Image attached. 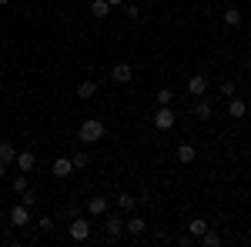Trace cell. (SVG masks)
<instances>
[{"mask_svg": "<svg viewBox=\"0 0 251 247\" xmlns=\"http://www.w3.org/2000/svg\"><path fill=\"white\" fill-rule=\"evenodd\" d=\"M80 207H84V204H80V197H71V201H67V207H64V217H67V221H71V217H77Z\"/></svg>", "mask_w": 251, "mask_h": 247, "instance_id": "cell-25", "label": "cell"}, {"mask_svg": "<svg viewBox=\"0 0 251 247\" xmlns=\"http://www.w3.org/2000/svg\"><path fill=\"white\" fill-rule=\"evenodd\" d=\"M208 227H211V221H208V217H194L191 224H188V234H191L194 241H198V237H201V234H204Z\"/></svg>", "mask_w": 251, "mask_h": 247, "instance_id": "cell-16", "label": "cell"}, {"mask_svg": "<svg viewBox=\"0 0 251 247\" xmlns=\"http://www.w3.org/2000/svg\"><path fill=\"white\" fill-rule=\"evenodd\" d=\"M24 230H27V234H24V244H40V237H44V234H40L34 224H30V227H24Z\"/></svg>", "mask_w": 251, "mask_h": 247, "instance_id": "cell-27", "label": "cell"}, {"mask_svg": "<svg viewBox=\"0 0 251 247\" xmlns=\"http://www.w3.org/2000/svg\"><path fill=\"white\" fill-rule=\"evenodd\" d=\"M174 124H177V114H174L171 104H168V107H157V114H154V127L157 131H171Z\"/></svg>", "mask_w": 251, "mask_h": 247, "instance_id": "cell-5", "label": "cell"}, {"mask_svg": "<svg viewBox=\"0 0 251 247\" xmlns=\"http://www.w3.org/2000/svg\"><path fill=\"white\" fill-rule=\"evenodd\" d=\"M94 94H97V84H94V80H80V84H77V97H80V100H91Z\"/></svg>", "mask_w": 251, "mask_h": 247, "instance_id": "cell-20", "label": "cell"}, {"mask_svg": "<svg viewBox=\"0 0 251 247\" xmlns=\"http://www.w3.org/2000/svg\"><path fill=\"white\" fill-rule=\"evenodd\" d=\"M67 237L71 241H77V244H84V241H91V221L87 217H71V224H67Z\"/></svg>", "mask_w": 251, "mask_h": 247, "instance_id": "cell-2", "label": "cell"}, {"mask_svg": "<svg viewBox=\"0 0 251 247\" xmlns=\"http://www.w3.org/2000/svg\"><path fill=\"white\" fill-rule=\"evenodd\" d=\"M7 3H10V0H0V7H7Z\"/></svg>", "mask_w": 251, "mask_h": 247, "instance_id": "cell-35", "label": "cell"}, {"mask_svg": "<svg viewBox=\"0 0 251 247\" xmlns=\"http://www.w3.org/2000/svg\"><path fill=\"white\" fill-rule=\"evenodd\" d=\"M151 237H154V241H168V230H164V227H157L154 234H151Z\"/></svg>", "mask_w": 251, "mask_h": 247, "instance_id": "cell-31", "label": "cell"}, {"mask_svg": "<svg viewBox=\"0 0 251 247\" xmlns=\"http://www.w3.org/2000/svg\"><path fill=\"white\" fill-rule=\"evenodd\" d=\"M14 167H17V171H24V174H30L34 167H37V154H34V151H17Z\"/></svg>", "mask_w": 251, "mask_h": 247, "instance_id": "cell-9", "label": "cell"}, {"mask_svg": "<svg viewBox=\"0 0 251 247\" xmlns=\"http://www.w3.org/2000/svg\"><path fill=\"white\" fill-rule=\"evenodd\" d=\"M107 7L114 10V7H124V0H107Z\"/></svg>", "mask_w": 251, "mask_h": 247, "instance_id": "cell-32", "label": "cell"}, {"mask_svg": "<svg viewBox=\"0 0 251 247\" xmlns=\"http://www.w3.org/2000/svg\"><path fill=\"white\" fill-rule=\"evenodd\" d=\"M221 20H225L228 27H241V7H225Z\"/></svg>", "mask_w": 251, "mask_h": 247, "instance_id": "cell-17", "label": "cell"}, {"mask_svg": "<svg viewBox=\"0 0 251 247\" xmlns=\"http://www.w3.org/2000/svg\"><path fill=\"white\" fill-rule=\"evenodd\" d=\"M50 171H54V177H57V180H67V177L74 174V164H71V157H57Z\"/></svg>", "mask_w": 251, "mask_h": 247, "instance_id": "cell-12", "label": "cell"}, {"mask_svg": "<svg viewBox=\"0 0 251 247\" xmlns=\"http://www.w3.org/2000/svg\"><path fill=\"white\" fill-rule=\"evenodd\" d=\"M114 204H117L121 210H127V214H134L137 197H134V194H127V190H121V194H114Z\"/></svg>", "mask_w": 251, "mask_h": 247, "instance_id": "cell-14", "label": "cell"}, {"mask_svg": "<svg viewBox=\"0 0 251 247\" xmlns=\"http://www.w3.org/2000/svg\"><path fill=\"white\" fill-rule=\"evenodd\" d=\"M198 244H201V247H218V244H221V234H218L214 227H208L201 237H198Z\"/></svg>", "mask_w": 251, "mask_h": 247, "instance_id": "cell-19", "label": "cell"}, {"mask_svg": "<svg viewBox=\"0 0 251 247\" xmlns=\"http://www.w3.org/2000/svg\"><path fill=\"white\" fill-rule=\"evenodd\" d=\"M124 17H127V20H137V17H141V7H137V3H127V7H124Z\"/></svg>", "mask_w": 251, "mask_h": 247, "instance_id": "cell-30", "label": "cell"}, {"mask_svg": "<svg viewBox=\"0 0 251 247\" xmlns=\"http://www.w3.org/2000/svg\"><path fill=\"white\" fill-rule=\"evenodd\" d=\"M71 164H74V171H87V167H91V154H87V151H77L74 157H71Z\"/></svg>", "mask_w": 251, "mask_h": 247, "instance_id": "cell-22", "label": "cell"}, {"mask_svg": "<svg viewBox=\"0 0 251 247\" xmlns=\"http://www.w3.org/2000/svg\"><path fill=\"white\" fill-rule=\"evenodd\" d=\"M144 230H148V221L137 217V214H131V217L124 221V234H131V237H144Z\"/></svg>", "mask_w": 251, "mask_h": 247, "instance_id": "cell-10", "label": "cell"}, {"mask_svg": "<svg viewBox=\"0 0 251 247\" xmlns=\"http://www.w3.org/2000/svg\"><path fill=\"white\" fill-rule=\"evenodd\" d=\"M154 100H157V107H168V104H174V90L171 87H157Z\"/></svg>", "mask_w": 251, "mask_h": 247, "instance_id": "cell-23", "label": "cell"}, {"mask_svg": "<svg viewBox=\"0 0 251 247\" xmlns=\"http://www.w3.org/2000/svg\"><path fill=\"white\" fill-rule=\"evenodd\" d=\"M248 114V104H245V100H241V97L234 94L231 100H228V117H234V120H241V117Z\"/></svg>", "mask_w": 251, "mask_h": 247, "instance_id": "cell-15", "label": "cell"}, {"mask_svg": "<svg viewBox=\"0 0 251 247\" xmlns=\"http://www.w3.org/2000/svg\"><path fill=\"white\" fill-rule=\"evenodd\" d=\"M107 14H111V7H107V0H91V17L104 20Z\"/></svg>", "mask_w": 251, "mask_h": 247, "instance_id": "cell-21", "label": "cell"}, {"mask_svg": "<svg viewBox=\"0 0 251 247\" xmlns=\"http://www.w3.org/2000/svg\"><path fill=\"white\" fill-rule=\"evenodd\" d=\"M10 187L17 190V194H24V190H27V174L20 171V174H17V177H14V180H10Z\"/></svg>", "mask_w": 251, "mask_h": 247, "instance_id": "cell-29", "label": "cell"}, {"mask_svg": "<svg viewBox=\"0 0 251 247\" xmlns=\"http://www.w3.org/2000/svg\"><path fill=\"white\" fill-rule=\"evenodd\" d=\"M0 160H3V164H14V160H17V147H14L10 140H0Z\"/></svg>", "mask_w": 251, "mask_h": 247, "instance_id": "cell-18", "label": "cell"}, {"mask_svg": "<svg viewBox=\"0 0 251 247\" xmlns=\"http://www.w3.org/2000/svg\"><path fill=\"white\" fill-rule=\"evenodd\" d=\"M245 67H248V74H251V57H248V64H245Z\"/></svg>", "mask_w": 251, "mask_h": 247, "instance_id": "cell-34", "label": "cell"}, {"mask_svg": "<svg viewBox=\"0 0 251 247\" xmlns=\"http://www.w3.org/2000/svg\"><path fill=\"white\" fill-rule=\"evenodd\" d=\"M34 227H37L40 234H54V217H47V214H44V217L34 221Z\"/></svg>", "mask_w": 251, "mask_h": 247, "instance_id": "cell-24", "label": "cell"}, {"mask_svg": "<svg viewBox=\"0 0 251 247\" xmlns=\"http://www.w3.org/2000/svg\"><path fill=\"white\" fill-rule=\"evenodd\" d=\"M104 134H107L104 120H97V117H84L80 127H77V140H80V144H97V140H104Z\"/></svg>", "mask_w": 251, "mask_h": 247, "instance_id": "cell-1", "label": "cell"}, {"mask_svg": "<svg viewBox=\"0 0 251 247\" xmlns=\"http://www.w3.org/2000/svg\"><path fill=\"white\" fill-rule=\"evenodd\" d=\"M104 241H121L124 237V217H117V214H111L107 210V224H104Z\"/></svg>", "mask_w": 251, "mask_h": 247, "instance_id": "cell-4", "label": "cell"}, {"mask_svg": "<svg viewBox=\"0 0 251 247\" xmlns=\"http://www.w3.org/2000/svg\"><path fill=\"white\" fill-rule=\"evenodd\" d=\"M188 94L198 100V97H204L208 94V77L204 74H194V77H188Z\"/></svg>", "mask_w": 251, "mask_h": 247, "instance_id": "cell-8", "label": "cell"}, {"mask_svg": "<svg viewBox=\"0 0 251 247\" xmlns=\"http://www.w3.org/2000/svg\"><path fill=\"white\" fill-rule=\"evenodd\" d=\"M174 157H177L181 164H194V157H198V147L184 140V144H177V151H174Z\"/></svg>", "mask_w": 251, "mask_h": 247, "instance_id": "cell-13", "label": "cell"}, {"mask_svg": "<svg viewBox=\"0 0 251 247\" xmlns=\"http://www.w3.org/2000/svg\"><path fill=\"white\" fill-rule=\"evenodd\" d=\"M111 80H114V84H127V80H134V67L124 64V60H117L114 67H111Z\"/></svg>", "mask_w": 251, "mask_h": 247, "instance_id": "cell-6", "label": "cell"}, {"mask_svg": "<svg viewBox=\"0 0 251 247\" xmlns=\"http://www.w3.org/2000/svg\"><path fill=\"white\" fill-rule=\"evenodd\" d=\"M7 167H10V164H3V160H0V177H3V174H7Z\"/></svg>", "mask_w": 251, "mask_h": 247, "instance_id": "cell-33", "label": "cell"}, {"mask_svg": "<svg viewBox=\"0 0 251 247\" xmlns=\"http://www.w3.org/2000/svg\"><path fill=\"white\" fill-rule=\"evenodd\" d=\"M218 94H221V97H228V100H231V97L238 94V84H234V80H221V87H218Z\"/></svg>", "mask_w": 251, "mask_h": 247, "instance_id": "cell-26", "label": "cell"}, {"mask_svg": "<svg viewBox=\"0 0 251 247\" xmlns=\"http://www.w3.org/2000/svg\"><path fill=\"white\" fill-rule=\"evenodd\" d=\"M20 204H27V207L34 210V204H37V190H30V187H27L24 194H20Z\"/></svg>", "mask_w": 251, "mask_h": 247, "instance_id": "cell-28", "label": "cell"}, {"mask_svg": "<svg viewBox=\"0 0 251 247\" xmlns=\"http://www.w3.org/2000/svg\"><path fill=\"white\" fill-rule=\"evenodd\" d=\"M84 207H87L91 217H100V214H107V210H111V197H87V201H84Z\"/></svg>", "mask_w": 251, "mask_h": 247, "instance_id": "cell-7", "label": "cell"}, {"mask_svg": "<svg viewBox=\"0 0 251 247\" xmlns=\"http://www.w3.org/2000/svg\"><path fill=\"white\" fill-rule=\"evenodd\" d=\"M211 114H214V104L208 100V97H198V104H194L191 117H194V120H211Z\"/></svg>", "mask_w": 251, "mask_h": 247, "instance_id": "cell-11", "label": "cell"}, {"mask_svg": "<svg viewBox=\"0 0 251 247\" xmlns=\"http://www.w3.org/2000/svg\"><path fill=\"white\" fill-rule=\"evenodd\" d=\"M10 224H14L17 230L30 227V224H34V214H30V207H27V204H17V207H10Z\"/></svg>", "mask_w": 251, "mask_h": 247, "instance_id": "cell-3", "label": "cell"}]
</instances>
